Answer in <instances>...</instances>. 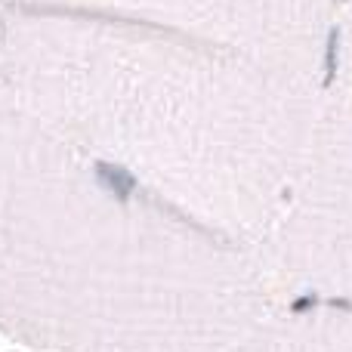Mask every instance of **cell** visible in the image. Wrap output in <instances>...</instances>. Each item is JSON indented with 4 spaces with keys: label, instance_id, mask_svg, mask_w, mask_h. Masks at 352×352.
I'll return each instance as SVG.
<instances>
[{
    "label": "cell",
    "instance_id": "277c9868",
    "mask_svg": "<svg viewBox=\"0 0 352 352\" xmlns=\"http://www.w3.org/2000/svg\"><path fill=\"white\" fill-rule=\"evenodd\" d=\"M80 10L229 43L316 78L334 0H84Z\"/></svg>",
    "mask_w": 352,
    "mask_h": 352
},
{
    "label": "cell",
    "instance_id": "6da1fadb",
    "mask_svg": "<svg viewBox=\"0 0 352 352\" xmlns=\"http://www.w3.org/2000/svg\"><path fill=\"white\" fill-rule=\"evenodd\" d=\"M22 62L31 102L59 136L260 250L297 173L316 78L87 10L31 37Z\"/></svg>",
    "mask_w": 352,
    "mask_h": 352
},
{
    "label": "cell",
    "instance_id": "7a4b0ae2",
    "mask_svg": "<svg viewBox=\"0 0 352 352\" xmlns=\"http://www.w3.org/2000/svg\"><path fill=\"white\" fill-rule=\"evenodd\" d=\"M10 186L12 294L90 352H226L281 297L254 244L65 140Z\"/></svg>",
    "mask_w": 352,
    "mask_h": 352
},
{
    "label": "cell",
    "instance_id": "3957f363",
    "mask_svg": "<svg viewBox=\"0 0 352 352\" xmlns=\"http://www.w3.org/2000/svg\"><path fill=\"white\" fill-rule=\"evenodd\" d=\"M260 254L285 297L352 303V0H334L297 173Z\"/></svg>",
    "mask_w": 352,
    "mask_h": 352
}]
</instances>
